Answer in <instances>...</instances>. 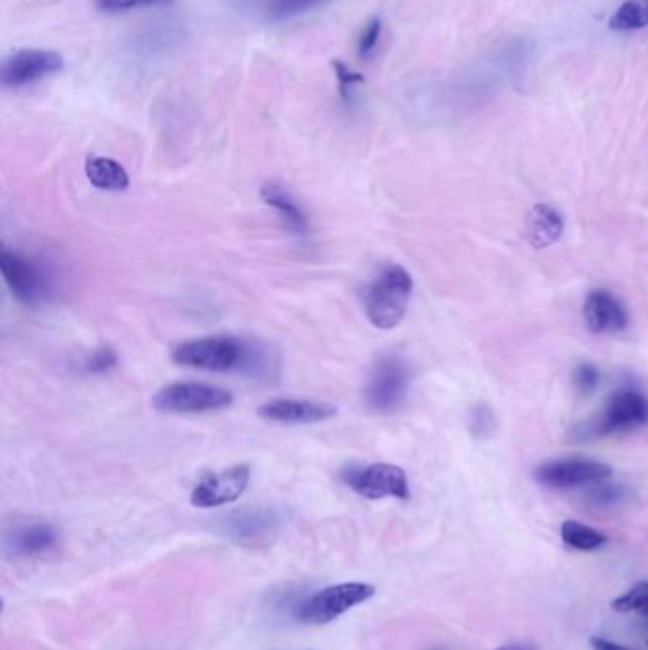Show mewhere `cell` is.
<instances>
[{
	"instance_id": "1",
	"label": "cell",
	"mask_w": 648,
	"mask_h": 650,
	"mask_svg": "<svg viewBox=\"0 0 648 650\" xmlns=\"http://www.w3.org/2000/svg\"><path fill=\"white\" fill-rule=\"evenodd\" d=\"M172 360L183 367L215 373L238 369L257 379L268 377L276 371V356L267 346L230 335H211L181 343L175 346Z\"/></svg>"
},
{
	"instance_id": "2",
	"label": "cell",
	"mask_w": 648,
	"mask_h": 650,
	"mask_svg": "<svg viewBox=\"0 0 648 650\" xmlns=\"http://www.w3.org/2000/svg\"><path fill=\"white\" fill-rule=\"evenodd\" d=\"M413 293V278L400 265L382 267L365 287L363 306L369 322L379 329L400 325Z\"/></svg>"
},
{
	"instance_id": "3",
	"label": "cell",
	"mask_w": 648,
	"mask_h": 650,
	"mask_svg": "<svg viewBox=\"0 0 648 650\" xmlns=\"http://www.w3.org/2000/svg\"><path fill=\"white\" fill-rule=\"evenodd\" d=\"M648 422V398L639 390L622 388L610 396L603 413L593 421L582 424L574 434L582 441L626 434L643 428Z\"/></svg>"
},
{
	"instance_id": "4",
	"label": "cell",
	"mask_w": 648,
	"mask_h": 650,
	"mask_svg": "<svg viewBox=\"0 0 648 650\" xmlns=\"http://www.w3.org/2000/svg\"><path fill=\"white\" fill-rule=\"evenodd\" d=\"M375 595V586L365 582H344L327 586L320 592L297 603L295 618L305 624H331L341 618L344 612L369 601Z\"/></svg>"
},
{
	"instance_id": "5",
	"label": "cell",
	"mask_w": 648,
	"mask_h": 650,
	"mask_svg": "<svg viewBox=\"0 0 648 650\" xmlns=\"http://www.w3.org/2000/svg\"><path fill=\"white\" fill-rule=\"evenodd\" d=\"M234 400L229 390L196 381L166 384L154 394L153 405L160 413H211L227 409Z\"/></svg>"
},
{
	"instance_id": "6",
	"label": "cell",
	"mask_w": 648,
	"mask_h": 650,
	"mask_svg": "<svg viewBox=\"0 0 648 650\" xmlns=\"http://www.w3.org/2000/svg\"><path fill=\"white\" fill-rule=\"evenodd\" d=\"M411 373L400 356H382L365 386V403L373 413H396L407 400Z\"/></svg>"
},
{
	"instance_id": "7",
	"label": "cell",
	"mask_w": 648,
	"mask_h": 650,
	"mask_svg": "<svg viewBox=\"0 0 648 650\" xmlns=\"http://www.w3.org/2000/svg\"><path fill=\"white\" fill-rule=\"evenodd\" d=\"M344 485L356 495L369 500L381 498H409L407 474L394 464H369V466H348L341 474Z\"/></svg>"
},
{
	"instance_id": "8",
	"label": "cell",
	"mask_w": 648,
	"mask_h": 650,
	"mask_svg": "<svg viewBox=\"0 0 648 650\" xmlns=\"http://www.w3.org/2000/svg\"><path fill=\"white\" fill-rule=\"evenodd\" d=\"M0 270L10 293L21 305L37 306L46 299L50 282L44 268L27 255L10 248L0 251Z\"/></svg>"
},
{
	"instance_id": "9",
	"label": "cell",
	"mask_w": 648,
	"mask_h": 650,
	"mask_svg": "<svg viewBox=\"0 0 648 650\" xmlns=\"http://www.w3.org/2000/svg\"><path fill=\"white\" fill-rule=\"evenodd\" d=\"M63 65V56L54 50L25 48L4 59L0 82L4 88L20 90L63 71Z\"/></svg>"
},
{
	"instance_id": "10",
	"label": "cell",
	"mask_w": 648,
	"mask_h": 650,
	"mask_svg": "<svg viewBox=\"0 0 648 650\" xmlns=\"http://www.w3.org/2000/svg\"><path fill=\"white\" fill-rule=\"evenodd\" d=\"M221 531L240 546H265L280 529V517L270 508H242L221 519Z\"/></svg>"
},
{
	"instance_id": "11",
	"label": "cell",
	"mask_w": 648,
	"mask_h": 650,
	"mask_svg": "<svg viewBox=\"0 0 648 650\" xmlns=\"http://www.w3.org/2000/svg\"><path fill=\"white\" fill-rule=\"evenodd\" d=\"M610 474V466L590 459L552 460L536 468V479L550 489L591 487L610 478Z\"/></svg>"
},
{
	"instance_id": "12",
	"label": "cell",
	"mask_w": 648,
	"mask_h": 650,
	"mask_svg": "<svg viewBox=\"0 0 648 650\" xmlns=\"http://www.w3.org/2000/svg\"><path fill=\"white\" fill-rule=\"evenodd\" d=\"M251 481V470L246 464L232 466L229 470L211 474L202 479L191 495L194 508H219L242 497Z\"/></svg>"
},
{
	"instance_id": "13",
	"label": "cell",
	"mask_w": 648,
	"mask_h": 650,
	"mask_svg": "<svg viewBox=\"0 0 648 650\" xmlns=\"http://www.w3.org/2000/svg\"><path fill=\"white\" fill-rule=\"evenodd\" d=\"M261 419L280 424H316L329 421L337 415V407L318 400H299V398H278L261 405L257 409Z\"/></svg>"
},
{
	"instance_id": "14",
	"label": "cell",
	"mask_w": 648,
	"mask_h": 650,
	"mask_svg": "<svg viewBox=\"0 0 648 650\" xmlns=\"http://www.w3.org/2000/svg\"><path fill=\"white\" fill-rule=\"evenodd\" d=\"M59 544L58 529L50 523H23L6 533V552L23 559L42 557L56 550Z\"/></svg>"
},
{
	"instance_id": "15",
	"label": "cell",
	"mask_w": 648,
	"mask_h": 650,
	"mask_svg": "<svg viewBox=\"0 0 648 650\" xmlns=\"http://www.w3.org/2000/svg\"><path fill=\"white\" fill-rule=\"evenodd\" d=\"M584 320L588 329L597 335L620 333L629 324L626 308L607 289H597L588 295L584 305Z\"/></svg>"
},
{
	"instance_id": "16",
	"label": "cell",
	"mask_w": 648,
	"mask_h": 650,
	"mask_svg": "<svg viewBox=\"0 0 648 650\" xmlns=\"http://www.w3.org/2000/svg\"><path fill=\"white\" fill-rule=\"evenodd\" d=\"M261 198L272 210L278 211V215L282 217L289 232H293L295 236H301V238L308 236L310 225H308L305 210L297 204V200L291 196V192L286 191V187H282L280 183H267L261 189Z\"/></svg>"
},
{
	"instance_id": "17",
	"label": "cell",
	"mask_w": 648,
	"mask_h": 650,
	"mask_svg": "<svg viewBox=\"0 0 648 650\" xmlns=\"http://www.w3.org/2000/svg\"><path fill=\"white\" fill-rule=\"evenodd\" d=\"M563 234V219L552 206L538 204L527 217V238L536 249L548 248Z\"/></svg>"
},
{
	"instance_id": "18",
	"label": "cell",
	"mask_w": 648,
	"mask_h": 650,
	"mask_svg": "<svg viewBox=\"0 0 648 650\" xmlns=\"http://www.w3.org/2000/svg\"><path fill=\"white\" fill-rule=\"evenodd\" d=\"M84 172L88 181L99 191L120 192L130 187V175L126 168L107 156H90Z\"/></svg>"
},
{
	"instance_id": "19",
	"label": "cell",
	"mask_w": 648,
	"mask_h": 650,
	"mask_svg": "<svg viewBox=\"0 0 648 650\" xmlns=\"http://www.w3.org/2000/svg\"><path fill=\"white\" fill-rule=\"evenodd\" d=\"M561 538H563L565 546H569L572 550H578V552L599 550L607 542V536L603 535L601 531H597L590 525H584L580 521H574V519H567L561 525Z\"/></svg>"
},
{
	"instance_id": "20",
	"label": "cell",
	"mask_w": 648,
	"mask_h": 650,
	"mask_svg": "<svg viewBox=\"0 0 648 650\" xmlns=\"http://www.w3.org/2000/svg\"><path fill=\"white\" fill-rule=\"evenodd\" d=\"M610 29L626 33L648 25V0H626L610 18Z\"/></svg>"
},
{
	"instance_id": "21",
	"label": "cell",
	"mask_w": 648,
	"mask_h": 650,
	"mask_svg": "<svg viewBox=\"0 0 648 650\" xmlns=\"http://www.w3.org/2000/svg\"><path fill=\"white\" fill-rule=\"evenodd\" d=\"M325 2H329V0H270L268 16L272 20H287V18L306 14Z\"/></svg>"
},
{
	"instance_id": "22",
	"label": "cell",
	"mask_w": 648,
	"mask_h": 650,
	"mask_svg": "<svg viewBox=\"0 0 648 650\" xmlns=\"http://www.w3.org/2000/svg\"><path fill=\"white\" fill-rule=\"evenodd\" d=\"M612 611L641 612L648 607V582H637L631 590L610 603Z\"/></svg>"
},
{
	"instance_id": "23",
	"label": "cell",
	"mask_w": 648,
	"mask_h": 650,
	"mask_svg": "<svg viewBox=\"0 0 648 650\" xmlns=\"http://www.w3.org/2000/svg\"><path fill=\"white\" fill-rule=\"evenodd\" d=\"M116 365H118V356H116L115 350L109 346H101L84 358L82 371L90 373V375H103V373L113 371Z\"/></svg>"
},
{
	"instance_id": "24",
	"label": "cell",
	"mask_w": 648,
	"mask_h": 650,
	"mask_svg": "<svg viewBox=\"0 0 648 650\" xmlns=\"http://www.w3.org/2000/svg\"><path fill=\"white\" fill-rule=\"evenodd\" d=\"M590 493H588V502L593 506H616L620 502H624L628 497V489L622 485H610V483H595L591 485Z\"/></svg>"
},
{
	"instance_id": "25",
	"label": "cell",
	"mask_w": 648,
	"mask_h": 650,
	"mask_svg": "<svg viewBox=\"0 0 648 650\" xmlns=\"http://www.w3.org/2000/svg\"><path fill=\"white\" fill-rule=\"evenodd\" d=\"M382 35V20L379 16H373L371 20L363 25L360 39H358V56L362 59H371L379 48V40Z\"/></svg>"
},
{
	"instance_id": "26",
	"label": "cell",
	"mask_w": 648,
	"mask_h": 650,
	"mask_svg": "<svg viewBox=\"0 0 648 650\" xmlns=\"http://www.w3.org/2000/svg\"><path fill=\"white\" fill-rule=\"evenodd\" d=\"M470 430L476 438H489L495 432V413L487 405H476L470 413Z\"/></svg>"
},
{
	"instance_id": "27",
	"label": "cell",
	"mask_w": 648,
	"mask_h": 650,
	"mask_svg": "<svg viewBox=\"0 0 648 650\" xmlns=\"http://www.w3.org/2000/svg\"><path fill=\"white\" fill-rule=\"evenodd\" d=\"M333 69H335V75H337V80H339V90H341V97H343L346 103L352 101V92L356 88V84L363 82V77L360 73L352 71L346 63L335 59L333 61Z\"/></svg>"
},
{
	"instance_id": "28",
	"label": "cell",
	"mask_w": 648,
	"mask_h": 650,
	"mask_svg": "<svg viewBox=\"0 0 648 650\" xmlns=\"http://www.w3.org/2000/svg\"><path fill=\"white\" fill-rule=\"evenodd\" d=\"M168 0H96V6L101 12L107 14H118V12H130L135 8H145L154 4H164Z\"/></svg>"
},
{
	"instance_id": "29",
	"label": "cell",
	"mask_w": 648,
	"mask_h": 650,
	"mask_svg": "<svg viewBox=\"0 0 648 650\" xmlns=\"http://www.w3.org/2000/svg\"><path fill=\"white\" fill-rule=\"evenodd\" d=\"M601 381V373L595 365L582 364L574 371V384L582 394H591Z\"/></svg>"
},
{
	"instance_id": "30",
	"label": "cell",
	"mask_w": 648,
	"mask_h": 650,
	"mask_svg": "<svg viewBox=\"0 0 648 650\" xmlns=\"http://www.w3.org/2000/svg\"><path fill=\"white\" fill-rule=\"evenodd\" d=\"M591 647L593 650H633L620 645V643H614L610 639H605V637H591Z\"/></svg>"
},
{
	"instance_id": "31",
	"label": "cell",
	"mask_w": 648,
	"mask_h": 650,
	"mask_svg": "<svg viewBox=\"0 0 648 650\" xmlns=\"http://www.w3.org/2000/svg\"><path fill=\"white\" fill-rule=\"evenodd\" d=\"M496 650H533L529 645H521V643H512V645H504Z\"/></svg>"
},
{
	"instance_id": "32",
	"label": "cell",
	"mask_w": 648,
	"mask_h": 650,
	"mask_svg": "<svg viewBox=\"0 0 648 650\" xmlns=\"http://www.w3.org/2000/svg\"><path fill=\"white\" fill-rule=\"evenodd\" d=\"M641 614H643V616H647V618H648V607H645V609H643V611H641Z\"/></svg>"
}]
</instances>
